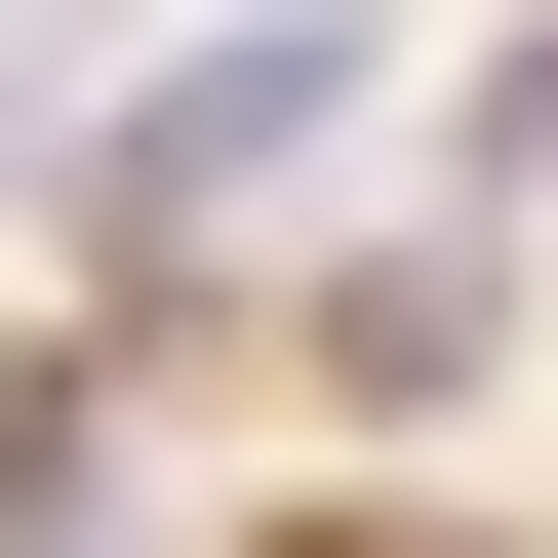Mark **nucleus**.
<instances>
[{"mask_svg":"<svg viewBox=\"0 0 558 558\" xmlns=\"http://www.w3.org/2000/svg\"><path fill=\"white\" fill-rule=\"evenodd\" d=\"M399 160H439V40H399V0H160L81 81V160H40V240H81V319L160 360V279L240 319V279L319 240V199H399Z\"/></svg>","mask_w":558,"mask_h":558,"instance_id":"1","label":"nucleus"},{"mask_svg":"<svg viewBox=\"0 0 558 558\" xmlns=\"http://www.w3.org/2000/svg\"><path fill=\"white\" fill-rule=\"evenodd\" d=\"M240 360H279V439H319V478H478V439L558 399V240L399 160V199H319V240L240 279Z\"/></svg>","mask_w":558,"mask_h":558,"instance_id":"2","label":"nucleus"},{"mask_svg":"<svg viewBox=\"0 0 558 558\" xmlns=\"http://www.w3.org/2000/svg\"><path fill=\"white\" fill-rule=\"evenodd\" d=\"M120 399H160L120 319H0V558H120V478H160Z\"/></svg>","mask_w":558,"mask_h":558,"instance_id":"3","label":"nucleus"},{"mask_svg":"<svg viewBox=\"0 0 558 558\" xmlns=\"http://www.w3.org/2000/svg\"><path fill=\"white\" fill-rule=\"evenodd\" d=\"M199 558H558V519H478V478H240Z\"/></svg>","mask_w":558,"mask_h":558,"instance_id":"4","label":"nucleus"},{"mask_svg":"<svg viewBox=\"0 0 558 558\" xmlns=\"http://www.w3.org/2000/svg\"><path fill=\"white\" fill-rule=\"evenodd\" d=\"M439 199H519V240H558V0H478V40H439Z\"/></svg>","mask_w":558,"mask_h":558,"instance_id":"5","label":"nucleus"},{"mask_svg":"<svg viewBox=\"0 0 558 558\" xmlns=\"http://www.w3.org/2000/svg\"><path fill=\"white\" fill-rule=\"evenodd\" d=\"M519 478H558V399H519Z\"/></svg>","mask_w":558,"mask_h":558,"instance_id":"6","label":"nucleus"}]
</instances>
